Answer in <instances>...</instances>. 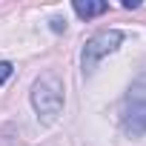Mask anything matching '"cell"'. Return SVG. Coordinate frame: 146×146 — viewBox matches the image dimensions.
<instances>
[{"instance_id":"cell-5","label":"cell","mask_w":146,"mask_h":146,"mask_svg":"<svg viewBox=\"0 0 146 146\" xmlns=\"http://www.w3.org/2000/svg\"><path fill=\"white\" fill-rule=\"evenodd\" d=\"M12 72H15V66H12L9 60H0V86H3V83L12 78Z\"/></svg>"},{"instance_id":"cell-2","label":"cell","mask_w":146,"mask_h":146,"mask_svg":"<svg viewBox=\"0 0 146 146\" xmlns=\"http://www.w3.org/2000/svg\"><path fill=\"white\" fill-rule=\"evenodd\" d=\"M123 40H126V35H123L120 29H103V32H95V35L86 40V46H83V57H80L83 72H86V75H92V72L98 69V63H100L106 54L117 52Z\"/></svg>"},{"instance_id":"cell-4","label":"cell","mask_w":146,"mask_h":146,"mask_svg":"<svg viewBox=\"0 0 146 146\" xmlns=\"http://www.w3.org/2000/svg\"><path fill=\"white\" fill-rule=\"evenodd\" d=\"M72 9L80 20H92V17H100L109 12V3L106 0H72Z\"/></svg>"},{"instance_id":"cell-7","label":"cell","mask_w":146,"mask_h":146,"mask_svg":"<svg viewBox=\"0 0 146 146\" xmlns=\"http://www.w3.org/2000/svg\"><path fill=\"white\" fill-rule=\"evenodd\" d=\"M140 0H123V9H137Z\"/></svg>"},{"instance_id":"cell-6","label":"cell","mask_w":146,"mask_h":146,"mask_svg":"<svg viewBox=\"0 0 146 146\" xmlns=\"http://www.w3.org/2000/svg\"><path fill=\"white\" fill-rule=\"evenodd\" d=\"M49 26H52V32H57V35H60V32H66V20H63V17H52V20H49Z\"/></svg>"},{"instance_id":"cell-1","label":"cell","mask_w":146,"mask_h":146,"mask_svg":"<svg viewBox=\"0 0 146 146\" xmlns=\"http://www.w3.org/2000/svg\"><path fill=\"white\" fill-rule=\"evenodd\" d=\"M29 100H32V109L37 115V120L43 123H54L66 106V89H63V80L54 75V72H43L40 78H35L32 83V92H29Z\"/></svg>"},{"instance_id":"cell-3","label":"cell","mask_w":146,"mask_h":146,"mask_svg":"<svg viewBox=\"0 0 146 146\" xmlns=\"http://www.w3.org/2000/svg\"><path fill=\"white\" fill-rule=\"evenodd\" d=\"M129 103H132V109L123 115V129L129 132V135H143L146 132V100H140V98H129Z\"/></svg>"}]
</instances>
